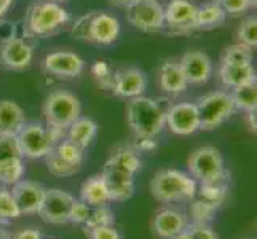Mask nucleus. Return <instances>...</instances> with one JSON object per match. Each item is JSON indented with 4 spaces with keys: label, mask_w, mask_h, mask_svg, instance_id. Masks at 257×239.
I'll list each match as a JSON object with an SVG mask.
<instances>
[{
    "label": "nucleus",
    "mask_w": 257,
    "mask_h": 239,
    "mask_svg": "<svg viewBox=\"0 0 257 239\" xmlns=\"http://www.w3.org/2000/svg\"><path fill=\"white\" fill-rule=\"evenodd\" d=\"M166 110L146 96L133 97L126 107L128 126L135 137L136 150H155L158 136L165 128Z\"/></svg>",
    "instance_id": "f257e3e1"
},
{
    "label": "nucleus",
    "mask_w": 257,
    "mask_h": 239,
    "mask_svg": "<svg viewBox=\"0 0 257 239\" xmlns=\"http://www.w3.org/2000/svg\"><path fill=\"white\" fill-rule=\"evenodd\" d=\"M69 23L70 15L61 4L35 0L26 10L23 31L28 39H47L64 29Z\"/></svg>",
    "instance_id": "f03ea898"
},
{
    "label": "nucleus",
    "mask_w": 257,
    "mask_h": 239,
    "mask_svg": "<svg viewBox=\"0 0 257 239\" xmlns=\"http://www.w3.org/2000/svg\"><path fill=\"white\" fill-rule=\"evenodd\" d=\"M121 32L120 21L110 13L90 12L74 23L70 34L78 42L90 45H112Z\"/></svg>",
    "instance_id": "7ed1b4c3"
},
{
    "label": "nucleus",
    "mask_w": 257,
    "mask_h": 239,
    "mask_svg": "<svg viewBox=\"0 0 257 239\" xmlns=\"http://www.w3.org/2000/svg\"><path fill=\"white\" fill-rule=\"evenodd\" d=\"M150 194L163 204L190 201L197 194V180L177 169H162L150 180Z\"/></svg>",
    "instance_id": "20e7f679"
},
{
    "label": "nucleus",
    "mask_w": 257,
    "mask_h": 239,
    "mask_svg": "<svg viewBox=\"0 0 257 239\" xmlns=\"http://www.w3.org/2000/svg\"><path fill=\"white\" fill-rule=\"evenodd\" d=\"M82 115V105L78 97L69 91L58 90L47 96L43 102V117L47 126L66 132L67 128Z\"/></svg>",
    "instance_id": "39448f33"
},
{
    "label": "nucleus",
    "mask_w": 257,
    "mask_h": 239,
    "mask_svg": "<svg viewBox=\"0 0 257 239\" xmlns=\"http://www.w3.org/2000/svg\"><path fill=\"white\" fill-rule=\"evenodd\" d=\"M64 136L66 132L51 129L40 123H26L18 132L16 140L24 158L39 159L45 158Z\"/></svg>",
    "instance_id": "423d86ee"
},
{
    "label": "nucleus",
    "mask_w": 257,
    "mask_h": 239,
    "mask_svg": "<svg viewBox=\"0 0 257 239\" xmlns=\"http://www.w3.org/2000/svg\"><path fill=\"white\" fill-rule=\"evenodd\" d=\"M187 167L192 179L198 180L201 185L222 183L227 177L222 155L211 145L193 150L187 159Z\"/></svg>",
    "instance_id": "0eeeda50"
},
{
    "label": "nucleus",
    "mask_w": 257,
    "mask_h": 239,
    "mask_svg": "<svg viewBox=\"0 0 257 239\" xmlns=\"http://www.w3.org/2000/svg\"><path fill=\"white\" fill-rule=\"evenodd\" d=\"M195 105L200 115V129L203 131H211L224 125L236 110L232 94L227 91L208 93L198 97Z\"/></svg>",
    "instance_id": "6e6552de"
},
{
    "label": "nucleus",
    "mask_w": 257,
    "mask_h": 239,
    "mask_svg": "<svg viewBox=\"0 0 257 239\" xmlns=\"http://www.w3.org/2000/svg\"><path fill=\"white\" fill-rule=\"evenodd\" d=\"M125 10L128 23L141 32H158L165 28V10L158 0H135Z\"/></svg>",
    "instance_id": "1a4fd4ad"
},
{
    "label": "nucleus",
    "mask_w": 257,
    "mask_h": 239,
    "mask_svg": "<svg viewBox=\"0 0 257 239\" xmlns=\"http://www.w3.org/2000/svg\"><path fill=\"white\" fill-rule=\"evenodd\" d=\"M16 136L0 134V183L15 185L23 180L24 163Z\"/></svg>",
    "instance_id": "9d476101"
},
{
    "label": "nucleus",
    "mask_w": 257,
    "mask_h": 239,
    "mask_svg": "<svg viewBox=\"0 0 257 239\" xmlns=\"http://www.w3.org/2000/svg\"><path fill=\"white\" fill-rule=\"evenodd\" d=\"M74 196L59 188L47 190L45 198L39 209V217L50 225H64L69 223V212L74 202Z\"/></svg>",
    "instance_id": "9b49d317"
},
{
    "label": "nucleus",
    "mask_w": 257,
    "mask_h": 239,
    "mask_svg": "<svg viewBox=\"0 0 257 239\" xmlns=\"http://www.w3.org/2000/svg\"><path fill=\"white\" fill-rule=\"evenodd\" d=\"M165 125L176 136H190L200 131L197 105L190 102L174 104L165 113Z\"/></svg>",
    "instance_id": "f8f14e48"
},
{
    "label": "nucleus",
    "mask_w": 257,
    "mask_h": 239,
    "mask_svg": "<svg viewBox=\"0 0 257 239\" xmlns=\"http://www.w3.org/2000/svg\"><path fill=\"white\" fill-rule=\"evenodd\" d=\"M165 10V28L173 34L197 31V7L189 0H170Z\"/></svg>",
    "instance_id": "ddd939ff"
},
{
    "label": "nucleus",
    "mask_w": 257,
    "mask_h": 239,
    "mask_svg": "<svg viewBox=\"0 0 257 239\" xmlns=\"http://www.w3.org/2000/svg\"><path fill=\"white\" fill-rule=\"evenodd\" d=\"M34 59V47L21 37H7L0 45V64L8 70L21 72L26 70Z\"/></svg>",
    "instance_id": "4468645a"
},
{
    "label": "nucleus",
    "mask_w": 257,
    "mask_h": 239,
    "mask_svg": "<svg viewBox=\"0 0 257 239\" xmlns=\"http://www.w3.org/2000/svg\"><path fill=\"white\" fill-rule=\"evenodd\" d=\"M42 66L50 75L59 78H74L83 72L85 61L72 51H53L43 58Z\"/></svg>",
    "instance_id": "2eb2a0df"
},
{
    "label": "nucleus",
    "mask_w": 257,
    "mask_h": 239,
    "mask_svg": "<svg viewBox=\"0 0 257 239\" xmlns=\"http://www.w3.org/2000/svg\"><path fill=\"white\" fill-rule=\"evenodd\" d=\"M147 88V77L143 70L136 67H125L113 72L112 93L118 97L133 99V97L143 96Z\"/></svg>",
    "instance_id": "dca6fc26"
},
{
    "label": "nucleus",
    "mask_w": 257,
    "mask_h": 239,
    "mask_svg": "<svg viewBox=\"0 0 257 239\" xmlns=\"http://www.w3.org/2000/svg\"><path fill=\"white\" fill-rule=\"evenodd\" d=\"M179 66L189 85H205L212 77V61L203 51H185L179 61Z\"/></svg>",
    "instance_id": "f3484780"
},
{
    "label": "nucleus",
    "mask_w": 257,
    "mask_h": 239,
    "mask_svg": "<svg viewBox=\"0 0 257 239\" xmlns=\"http://www.w3.org/2000/svg\"><path fill=\"white\" fill-rule=\"evenodd\" d=\"M12 196L20 209L21 215H32L37 214L43 198H45L47 188H43L40 183H35L31 180H20L12 185Z\"/></svg>",
    "instance_id": "a211bd4d"
},
{
    "label": "nucleus",
    "mask_w": 257,
    "mask_h": 239,
    "mask_svg": "<svg viewBox=\"0 0 257 239\" xmlns=\"http://www.w3.org/2000/svg\"><path fill=\"white\" fill-rule=\"evenodd\" d=\"M105 188H107L110 201H126L133 196L135 191V175L117 169V167L104 164V169L101 172Z\"/></svg>",
    "instance_id": "6ab92c4d"
},
{
    "label": "nucleus",
    "mask_w": 257,
    "mask_h": 239,
    "mask_svg": "<svg viewBox=\"0 0 257 239\" xmlns=\"http://www.w3.org/2000/svg\"><path fill=\"white\" fill-rule=\"evenodd\" d=\"M187 226H189L187 217L173 209H165L157 212L152 220L154 233L162 239H173L177 234L185 231Z\"/></svg>",
    "instance_id": "aec40b11"
},
{
    "label": "nucleus",
    "mask_w": 257,
    "mask_h": 239,
    "mask_svg": "<svg viewBox=\"0 0 257 239\" xmlns=\"http://www.w3.org/2000/svg\"><path fill=\"white\" fill-rule=\"evenodd\" d=\"M158 83H160V90L163 93L171 96L182 94L187 90L189 82L179 66V61L174 59L163 61L160 69H158Z\"/></svg>",
    "instance_id": "412c9836"
},
{
    "label": "nucleus",
    "mask_w": 257,
    "mask_h": 239,
    "mask_svg": "<svg viewBox=\"0 0 257 239\" xmlns=\"http://www.w3.org/2000/svg\"><path fill=\"white\" fill-rule=\"evenodd\" d=\"M26 125L24 110L15 101L0 99V134L18 136Z\"/></svg>",
    "instance_id": "4be33fe9"
},
{
    "label": "nucleus",
    "mask_w": 257,
    "mask_h": 239,
    "mask_svg": "<svg viewBox=\"0 0 257 239\" xmlns=\"http://www.w3.org/2000/svg\"><path fill=\"white\" fill-rule=\"evenodd\" d=\"M220 82L227 88H238L255 82V69L252 64H220Z\"/></svg>",
    "instance_id": "5701e85b"
},
{
    "label": "nucleus",
    "mask_w": 257,
    "mask_h": 239,
    "mask_svg": "<svg viewBox=\"0 0 257 239\" xmlns=\"http://www.w3.org/2000/svg\"><path fill=\"white\" fill-rule=\"evenodd\" d=\"M97 134V125L91 118L78 117L72 125L66 131V139L74 145L80 147L82 150L88 148L91 145Z\"/></svg>",
    "instance_id": "b1692460"
},
{
    "label": "nucleus",
    "mask_w": 257,
    "mask_h": 239,
    "mask_svg": "<svg viewBox=\"0 0 257 239\" xmlns=\"http://www.w3.org/2000/svg\"><path fill=\"white\" fill-rule=\"evenodd\" d=\"M80 199L90 207L107 206L110 198H109V193H107V188H105V183L101 174L93 175L83 182L80 188Z\"/></svg>",
    "instance_id": "393cba45"
},
{
    "label": "nucleus",
    "mask_w": 257,
    "mask_h": 239,
    "mask_svg": "<svg viewBox=\"0 0 257 239\" xmlns=\"http://www.w3.org/2000/svg\"><path fill=\"white\" fill-rule=\"evenodd\" d=\"M105 164L135 175L141 169V158L136 148H131L130 145H118L110 152V156Z\"/></svg>",
    "instance_id": "a878e982"
},
{
    "label": "nucleus",
    "mask_w": 257,
    "mask_h": 239,
    "mask_svg": "<svg viewBox=\"0 0 257 239\" xmlns=\"http://www.w3.org/2000/svg\"><path fill=\"white\" fill-rule=\"evenodd\" d=\"M227 13L219 2H209L197 7V31H211L225 23Z\"/></svg>",
    "instance_id": "bb28decb"
},
{
    "label": "nucleus",
    "mask_w": 257,
    "mask_h": 239,
    "mask_svg": "<svg viewBox=\"0 0 257 239\" xmlns=\"http://www.w3.org/2000/svg\"><path fill=\"white\" fill-rule=\"evenodd\" d=\"M232 99L235 104L236 110H243V112H255L257 109V83H247L243 86L233 88Z\"/></svg>",
    "instance_id": "cd10ccee"
},
{
    "label": "nucleus",
    "mask_w": 257,
    "mask_h": 239,
    "mask_svg": "<svg viewBox=\"0 0 257 239\" xmlns=\"http://www.w3.org/2000/svg\"><path fill=\"white\" fill-rule=\"evenodd\" d=\"M252 48L243 43H233L224 50L220 56V64H252Z\"/></svg>",
    "instance_id": "c85d7f7f"
},
{
    "label": "nucleus",
    "mask_w": 257,
    "mask_h": 239,
    "mask_svg": "<svg viewBox=\"0 0 257 239\" xmlns=\"http://www.w3.org/2000/svg\"><path fill=\"white\" fill-rule=\"evenodd\" d=\"M45 163H47L48 172L53 174L55 177H72L82 169V167L74 166V164L64 161L63 158H59L55 150H51V152L45 156Z\"/></svg>",
    "instance_id": "c756f323"
},
{
    "label": "nucleus",
    "mask_w": 257,
    "mask_h": 239,
    "mask_svg": "<svg viewBox=\"0 0 257 239\" xmlns=\"http://www.w3.org/2000/svg\"><path fill=\"white\" fill-rule=\"evenodd\" d=\"M113 223H115L113 212L107 206H101V207H94V210H90L88 220H86L83 225H85V231L88 234L94 228L113 226Z\"/></svg>",
    "instance_id": "7c9ffc66"
},
{
    "label": "nucleus",
    "mask_w": 257,
    "mask_h": 239,
    "mask_svg": "<svg viewBox=\"0 0 257 239\" xmlns=\"http://www.w3.org/2000/svg\"><path fill=\"white\" fill-rule=\"evenodd\" d=\"M236 39L238 43H243V45L255 48L257 47V18L255 15H251L244 18V20L238 26L236 31Z\"/></svg>",
    "instance_id": "2f4dec72"
},
{
    "label": "nucleus",
    "mask_w": 257,
    "mask_h": 239,
    "mask_svg": "<svg viewBox=\"0 0 257 239\" xmlns=\"http://www.w3.org/2000/svg\"><path fill=\"white\" fill-rule=\"evenodd\" d=\"M53 150H55V152L58 153V156L63 158L64 161L82 167V164H83V150L80 147L74 145L72 142H69L67 139L59 140Z\"/></svg>",
    "instance_id": "473e14b6"
},
{
    "label": "nucleus",
    "mask_w": 257,
    "mask_h": 239,
    "mask_svg": "<svg viewBox=\"0 0 257 239\" xmlns=\"http://www.w3.org/2000/svg\"><path fill=\"white\" fill-rule=\"evenodd\" d=\"M91 75L102 90H112L113 70H112V67L107 61H102V59L94 61L93 66H91Z\"/></svg>",
    "instance_id": "72a5a7b5"
},
{
    "label": "nucleus",
    "mask_w": 257,
    "mask_h": 239,
    "mask_svg": "<svg viewBox=\"0 0 257 239\" xmlns=\"http://www.w3.org/2000/svg\"><path fill=\"white\" fill-rule=\"evenodd\" d=\"M21 215L10 190L0 188V220H13Z\"/></svg>",
    "instance_id": "f704fd0d"
},
{
    "label": "nucleus",
    "mask_w": 257,
    "mask_h": 239,
    "mask_svg": "<svg viewBox=\"0 0 257 239\" xmlns=\"http://www.w3.org/2000/svg\"><path fill=\"white\" fill-rule=\"evenodd\" d=\"M220 7L224 8L227 15H241L255 5V0H217Z\"/></svg>",
    "instance_id": "c9c22d12"
},
{
    "label": "nucleus",
    "mask_w": 257,
    "mask_h": 239,
    "mask_svg": "<svg viewBox=\"0 0 257 239\" xmlns=\"http://www.w3.org/2000/svg\"><path fill=\"white\" fill-rule=\"evenodd\" d=\"M90 215V206L85 204L82 199H74L69 212V222L74 225H83Z\"/></svg>",
    "instance_id": "e433bc0d"
},
{
    "label": "nucleus",
    "mask_w": 257,
    "mask_h": 239,
    "mask_svg": "<svg viewBox=\"0 0 257 239\" xmlns=\"http://www.w3.org/2000/svg\"><path fill=\"white\" fill-rule=\"evenodd\" d=\"M187 231L190 239H217L214 229L206 223H195L192 226H187Z\"/></svg>",
    "instance_id": "4c0bfd02"
},
{
    "label": "nucleus",
    "mask_w": 257,
    "mask_h": 239,
    "mask_svg": "<svg viewBox=\"0 0 257 239\" xmlns=\"http://www.w3.org/2000/svg\"><path fill=\"white\" fill-rule=\"evenodd\" d=\"M90 239H121L120 233L113 226H102V228H94L88 233Z\"/></svg>",
    "instance_id": "58836bf2"
},
{
    "label": "nucleus",
    "mask_w": 257,
    "mask_h": 239,
    "mask_svg": "<svg viewBox=\"0 0 257 239\" xmlns=\"http://www.w3.org/2000/svg\"><path fill=\"white\" fill-rule=\"evenodd\" d=\"M7 239H42V233L39 229L34 228H28V229H21V231L8 234Z\"/></svg>",
    "instance_id": "ea45409f"
},
{
    "label": "nucleus",
    "mask_w": 257,
    "mask_h": 239,
    "mask_svg": "<svg viewBox=\"0 0 257 239\" xmlns=\"http://www.w3.org/2000/svg\"><path fill=\"white\" fill-rule=\"evenodd\" d=\"M15 0H0V20L7 15V12L10 10V7L13 5Z\"/></svg>",
    "instance_id": "a19ab883"
},
{
    "label": "nucleus",
    "mask_w": 257,
    "mask_h": 239,
    "mask_svg": "<svg viewBox=\"0 0 257 239\" xmlns=\"http://www.w3.org/2000/svg\"><path fill=\"white\" fill-rule=\"evenodd\" d=\"M247 121H249V129L252 132H255V126H257V123H255V112H247Z\"/></svg>",
    "instance_id": "79ce46f5"
},
{
    "label": "nucleus",
    "mask_w": 257,
    "mask_h": 239,
    "mask_svg": "<svg viewBox=\"0 0 257 239\" xmlns=\"http://www.w3.org/2000/svg\"><path fill=\"white\" fill-rule=\"evenodd\" d=\"M109 2L115 7H120V8H126L130 4H133L135 0H109Z\"/></svg>",
    "instance_id": "37998d69"
},
{
    "label": "nucleus",
    "mask_w": 257,
    "mask_h": 239,
    "mask_svg": "<svg viewBox=\"0 0 257 239\" xmlns=\"http://www.w3.org/2000/svg\"><path fill=\"white\" fill-rule=\"evenodd\" d=\"M173 239H190V236H189V231L185 229V231H182L181 234H177L176 237H173Z\"/></svg>",
    "instance_id": "c03bdc74"
},
{
    "label": "nucleus",
    "mask_w": 257,
    "mask_h": 239,
    "mask_svg": "<svg viewBox=\"0 0 257 239\" xmlns=\"http://www.w3.org/2000/svg\"><path fill=\"white\" fill-rule=\"evenodd\" d=\"M7 237H8L7 229L4 228V225H0V239H7Z\"/></svg>",
    "instance_id": "a18cd8bd"
},
{
    "label": "nucleus",
    "mask_w": 257,
    "mask_h": 239,
    "mask_svg": "<svg viewBox=\"0 0 257 239\" xmlns=\"http://www.w3.org/2000/svg\"><path fill=\"white\" fill-rule=\"evenodd\" d=\"M48 2H56V4H64L67 0H48Z\"/></svg>",
    "instance_id": "49530a36"
}]
</instances>
